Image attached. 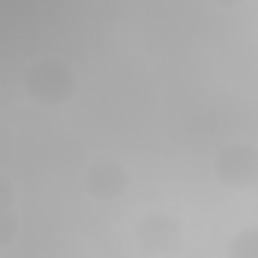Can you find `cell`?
Returning <instances> with one entry per match:
<instances>
[{
	"instance_id": "cell-1",
	"label": "cell",
	"mask_w": 258,
	"mask_h": 258,
	"mask_svg": "<svg viewBox=\"0 0 258 258\" xmlns=\"http://www.w3.org/2000/svg\"><path fill=\"white\" fill-rule=\"evenodd\" d=\"M21 87L30 102H36L42 108H57L78 93V75H75L72 63H66L60 57H42L24 69Z\"/></svg>"
},
{
	"instance_id": "cell-2",
	"label": "cell",
	"mask_w": 258,
	"mask_h": 258,
	"mask_svg": "<svg viewBox=\"0 0 258 258\" xmlns=\"http://www.w3.org/2000/svg\"><path fill=\"white\" fill-rule=\"evenodd\" d=\"M213 177L231 192H252L258 180V144L231 141L213 156Z\"/></svg>"
},
{
	"instance_id": "cell-3",
	"label": "cell",
	"mask_w": 258,
	"mask_h": 258,
	"mask_svg": "<svg viewBox=\"0 0 258 258\" xmlns=\"http://www.w3.org/2000/svg\"><path fill=\"white\" fill-rule=\"evenodd\" d=\"M135 237H138V246L147 255H156V258L177 255L180 246H183V228H180V222L174 216L162 213V210L141 216Z\"/></svg>"
},
{
	"instance_id": "cell-4",
	"label": "cell",
	"mask_w": 258,
	"mask_h": 258,
	"mask_svg": "<svg viewBox=\"0 0 258 258\" xmlns=\"http://www.w3.org/2000/svg\"><path fill=\"white\" fill-rule=\"evenodd\" d=\"M84 192L96 201H114V198H123L129 189V168L120 159H96L84 168Z\"/></svg>"
},
{
	"instance_id": "cell-5",
	"label": "cell",
	"mask_w": 258,
	"mask_h": 258,
	"mask_svg": "<svg viewBox=\"0 0 258 258\" xmlns=\"http://www.w3.org/2000/svg\"><path fill=\"white\" fill-rule=\"evenodd\" d=\"M21 234V219L15 213V186L0 174V249H9Z\"/></svg>"
},
{
	"instance_id": "cell-6",
	"label": "cell",
	"mask_w": 258,
	"mask_h": 258,
	"mask_svg": "<svg viewBox=\"0 0 258 258\" xmlns=\"http://www.w3.org/2000/svg\"><path fill=\"white\" fill-rule=\"evenodd\" d=\"M225 258H258V225L234 231L225 243Z\"/></svg>"
},
{
	"instance_id": "cell-7",
	"label": "cell",
	"mask_w": 258,
	"mask_h": 258,
	"mask_svg": "<svg viewBox=\"0 0 258 258\" xmlns=\"http://www.w3.org/2000/svg\"><path fill=\"white\" fill-rule=\"evenodd\" d=\"M216 6H222V9H234V6H243L246 0H213Z\"/></svg>"
},
{
	"instance_id": "cell-8",
	"label": "cell",
	"mask_w": 258,
	"mask_h": 258,
	"mask_svg": "<svg viewBox=\"0 0 258 258\" xmlns=\"http://www.w3.org/2000/svg\"><path fill=\"white\" fill-rule=\"evenodd\" d=\"M252 192H255V195H258V180H255V186H252Z\"/></svg>"
}]
</instances>
